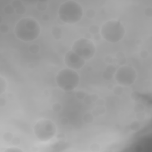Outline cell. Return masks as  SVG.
<instances>
[{"mask_svg":"<svg viewBox=\"0 0 152 152\" xmlns=\"http://www.w3.org/2000/svg\"><path fill=\"white\" fill-rule=\"evenodd\" d=\"M4 11L5 12V13L6 14L10 15L13 14L15 13V9L13 7V6L10 4H8V5H5V7L4 8Z\"/></svg>","mask_w":152,"mask_h":152,"instance_id":"cell-22","label":"cell"},{"mask_svg":"<svg viewBox=\"0 0 152 152\" xmlns=\"http://www.w3.org/2000/svg\"><path fill=\"white\" fill-rule=\"evenodd\" d=\"M26 11H27L25 5L23 4V5L20 6V7L16 8V9L15 10V13L18 15H23L25 14L26 13Z\"/></svg>","mask_w":152,"mask_h":152,"instance_id":"cell-26","label":"cell"},{"mask_svg":"<svg viewBox=\"0 0 152 152\" xmlns=\"http://www.w3.org/2000/svg\"><path fill=\"white\" fill-rule=\"evenodd\" d=\"M145 16L149 18H151L152 17V8L151 7H149L145 8L144 11Z\"/></svg>","mask_w":152,"mask_h":152,"instance_id":"cell-34","label":"cell"},{"mask_svg":"<svg viewBox=\"0 0 152 152\" xmlns=\"http://www.w3.org/2000/svg\"><path fill=\"white\" fill-rule=\"evenodd\" d=\"M113 87H114V86H113V84H109L108 85V89H110V90H113Z\"/></svg>","mask_w":152,"mask_h":152,"instance_id":"cell-47","label":"cell"},{"mask_svg":"<svg viewBox=\"0 0 152 152\" xmlns=\"http://www.w3.org/2000/svg\"><path fill=\"white\" fill-rule=\"evenodd\" d=\"M48 7V4L45 2H43V1H39L38 2L37 4H36V8L38 11H45L47 10V8Z\"/></svg>","mask_w":152,"mask_h":152,"instance_id":"cell-17","label":"cell"},{"mask_svg":"<svg viewBox=\"0 0 152 152\" xmlns=\"http://www.w3.org/2000/svg\"><path fill=\"white\" fill-rule=\"evenodd\" d=\"M86 61L82 58L76 54L71 50L68 51L64 57V63L67 68L74 70H78L84 67Z\"/></svg>","mask_w":152,"mask_h":152,"instance_id":"cell-8","label":"cell"},{"mask_svg":"<svg viewBox=\"0 0 152 152\" xmlns=\"http://www.w3.org/2000/svg\"><path fill=\"white\" fill-rule=\"evenodd\" d=\"M143 44V40L142 39H136V44L137 45L141 46V45H142Z\"/></svg>","mask_w":152,"mask_h":152,"instance_id":"cell-46","label":"cell"},{"mask_svg":"<svg viewBox=\"0 0 152 152\" xmlns=\"http://www.w3.org/2000/svg\"><path fill=\"white\" fill-rule=\"evenodd\" d=\"M145 118H146V115H145V113L144 112L136 113V118L137 119V121H143L145 119Z\"/></svg>","mask_w":152,"mask_h":152,"instance_id":"cell-27","label":"cell"},{"mask_svg":"<svg viewBox=\"0 0 152 152\" xmlns=\"http://www.w3.org/2000/svg\"><path fill=\"white\" fill-rule=\"evenodd\" d=\"M71 50L86 61L94 57L96 49L93 41L82 38L76 40L73 43Z\"/></svg>","mask_w":152,"mask_h":152,"instance_id":"cell-6","label":"cell"},{"mask_svg":"<svg viewBox=\"0 0 152 152\" xmlns=\"http://www.w3.org/2000/svg\"><path fill=\"white\" fill-rule=\"evenodd\" d=\"M141 127H142V125H141L140 121L137 120L132 121L130 125V129L133 132H137L139 131L141 129Z\"/></svg>","mask_w":152,"mask_h":152,"instance_id":"cell-14","label":"cell"},{"mask_svg":"<svg viewBox=\"0 0 152 152\" xmlns=\"http://www.w3.org/2000/svg\"><path fill=\"white\" fill-rule=\"evenodd\" d=\"M60 124L63 126H67L69 124V119L67 117H63L60 119Z\"/></svg>","mask_w":152,"mask_h":152,"instance_id":"cell-36","label":"cell"},{"mask_svg":"<svg viewBox=\"0 0 152 152\" xmlns=\"http://www.w3.org/2000/svg\"><path fill=\"white\" fill-rule=\"evenodd\" d=\"M66 136L63 133H60L57 135V138L58 139H60V140H63L64 138H65Z\"/></svg>","mask_w":152,"mask_h":152,"instance_id":"cell-44","label":"cell"},{"mask_svg":"<svg viewBox=\"0 0 152 152\" xmlns=\"http://www.w3.org/2000/svg\"><path fill=\"white\" fill-rule=\"evenodd\" d=\"M100 32V27L96 24L92 25L90 26L89 27V32L92 35H95L98 33H99Z\"/></svg>","mask_w":152,"mask_h":152,"instance_id":"cell-16","label":"cell"},{"mask_svg":"<svg viewBox=\"0 0 152 152\" xmlns=\"http://www.w3.org/2000/svg\"><path fill=\"white\" fill-rule=\"evenodd\" d=\"M90 150L93 152H98L100 150V145L98 143H93L90 145Z\"/></svg>","mask_w":152,"mask_h":152,"instance_id":"cell-24","label":"cell"},{"mask_svg":"<svg viewBox=\"0 0 152 152\" xmlns=\"http://www.w3.org/2000/svg\"><path fill=\"white\" fill-rule=\"evenodd\" d=\"M116 58L117 59L118 61L120 62V63H124L125 61V54L121 51L118 52L116 54Z\"/></svg>","mask_w":152,"mask_h":152,"instance_id":"cell-25","label":"cell"},{"mask_svg":"<svg viewBox=\"0 0 152 152\" xmlns=\"http://www.w3.org/2000/svg\"><path fill=\"white\" fill-rule=\"evenodd\" d=\"M20 142L21 140L20 138H19L18 137H14V138H13L11 143L13 145H14V146H17V145L20 144Z\"/></svg>","mask_w":152,"mask_h":152,"instance_id":"cell-33","label":"cell"},{"mask_svg":"<svg viewBox=\"0 0 152 152\" xmlns=\"http://www.w3.org/2000/svg\"><path fill=\"white\" fill-rule=\"evenodd\" d=\"M96 13L95 10L92 9V8H89L88 10L86 11V16L89 19H93L95 17Z\"/></svg>","mask_w":152,"mask_h":152,"instance_id":"cell-21","label":"cell"},{"mask_svg":"<svg viewBox=\"0 0 152 152\" xmlns=\"http://www.w3.org/2000/svg\"><path fill=\"white\" fill-rule=\"evenodd\" d=\"M14 138V136L11 132L7 131L5 132L3 135V139L6 143H11Z\"/></svg>","mask_w":152,"mask_h":152,"instance_id":"cell-18","label":"cell"},{"mask_svg":"<svg viewBox=\"0 0 152 152\" xmlns=\"http://www.w3.org/2000/svg\"><path fill=\"white\" fill-rule=\"evenodd\" d=\"M7 87V83L5 78L3 76L0 77V95H2L5 92Z\"/></svg>","mask_w":152,"mask_h":152,"instance_id":"cell-12","label":"cell"},{"mask_svg":"<svg viewBox=\"0 0 152 152\" xmlns=\"http://www.w3.org/2000/svg\"><path fill=\"white\" fill-rule=\"evenodd\" d=\"M14 34L19 40L25 42L35 40L40 35L41 27L38 21L32 17L20 19L14 27Z\"/></svg>","mask_w":152,"mask_h":152,"instance_id":"cell-1","label":"cell"},{"mask_svg":"<svg viewBox=\"0 0 152 152\" xmlns=\"http://www.w3.org/2000/svg\"><path fill=\"white\" fill-rule=\"evenodd\" d=\"M133 110L135 113H138L144 112L145 111V107L143 105V104H141V103H137L133 107Z\"/></svg>","mask_w":152,"mask_h":152,"instance_id":"cell-20","label":"cell"},{"mask_svg":"<svg viewBox=\"0 0 152 152\" xmlns=\"http://www.w3.org/2000/svg\"><path fill=\"white\" fill-rule=\"evenodd\" d=\"M42 20H44V21H49L50 19V16L49 14H44L42 15Z\"/></svg>","mask_w":152,"mask_h":152,"instance_id":"cell-43","label":"cell"},{"mask_svg":"<svg viewBox=\"0 0 152 152\" xmlns=\"http://www.w3.org/2000/svg\"><path fill=\"white\" fill-rule=\"evenodd\" d=\"M58 14L64 24L74 25L82 19L83 8L77 1L69 0L61 4Z\"/></svg>","mask_w":152,"mask_h":152,"instance_id":"cell-2","label":"cell"},{"mask_svg":"<svg viewBox=\"0 0 152 152\" xmlns=\"http://www.w3.org/2000/svg\"><path fill=\"white\" fill-rule=\"evenodd\" d=\"M55 80L61 89L65 92H71L78 86L80 77L76 70L65 68L58 72Z\"/></svg>","mask_w":152,"mask_h":152,"instance_id":"cell-4","label":"cell"},{"mask_svg":"<svg viewBox=\"0 0 152 152\" xmlns=\"http://www.w3.org/2000/svg\"><path fill=\"white\" fill-rule=\"evenodd\" d=\"M86 96V93L84 90H78L76 92V96L78 99L83 100Z\"/></svg>","mask_w":152,"mask_h":152,"instance_id":"cell-31","label":"cell"},{"mask_svg":"<svg viewBox=\"0 0 152 152\" xmlns=\"http://www.w3.org/2000/svg\"><path fill=\"white\" fill-rule=\"evenodd\" d=\"M105 61L107 64H111L113 62V58L111 55H107V56L105 57Z\"/></svg>","mask_w":152,"mask_h":152,"instance_id":"cell-39","label":"cell"},{"mask_svg":"<svg viewBox=\"0 0 152 152\" xmlns=\"http://www.w3.org/2000/svg\"><path fill=\"white\" fill-rule=\"evenodd\" d=\"M57 21H58V22L59 24H60V25H64V23L63 22V21H62V20L59 17H58Z\"/></svg>","mask_w":152,"mask_h":152,"instance_id":"cell-48","label":"cell"},{"mask_svg":"<svg viewBox=\"0 0 152 152\" xmlns=\"http://www.w3.org/2000/svg\"><path fill=\"white\" fill-rule=\"evenodd\" d=\"M40 50V46L39 45L36 44H31V45L29 46V52L33 55H36L39 53Z\"/></svg>","mask_w":152,"mask_h":152,"instance_id":"cell-15","label":"cell"},{"mask_svg":"<svg viewBox=\"0 0 152 152\" xmlns=\"http://www.w3.org/2000/svg\"><path fill=\"white\" fill-rule=\"evenodd\" d=\"M44 95H45V96H48L49 92L48 90H45L44 92Z\"/></svg>","mask_w":152,"mask_h":152,"instance_id":"cell-49","label":"cell"},{"mask_svg":"<svg viewBox=\"0 0 152 152\" xmlns=\"http://www.w3.org/2000/svg\"><path fill=\"white\" fill-rule=\"evenodd\" d=\"M131 98L132 100L134 101H137L140 98V95L137 92H132L131 94Z\"/></svg>","mask_w":152,"mask_h":152,"instance_id":"cell-35","label":"cell"},{"mask_svg":"<svg viewBox=\"0 0 152 152\" xmlns=\"http://www.w3.org/2000/svg\"><path fill=\"white\" fill-rule=\"evenodd\" d=\"M112 91H113V94H114L115 95L120 96L121 95H123V93L124 92L123 87L119 84H118L117 86H114V87H113Z\"/></svg>","mask_w":152,"mask_h":152,"instance_id":"cell-19","label":"cell"},{"mask_svg":"<svg viewBox=\"0 0 152 152\" xmlns=\"http://www.w3.org/2000/svg\"><path fill=\"white\" fill-rule=\"evenodd\" d=\"M7 104V100L3 97L0 98V107L1 108H3V107L5 106Z\"/></svg>","mask_w":152,"mask_h":152,"instance_id":"cell-40","label":"cell"},{"mask_svg":"<svg viewBox=\"0 0 152 152\" xmlns=\"http://www.w3.org/2000/svg\"><path fill=\"white\" fill-rule=\"evenodd\" d=\"M11 5L13 6V7L16 10V8H17L19 7H20V6L23 5V3L21 0H13V1L11 2Z\"/></svg>","mask_w":152,"mask_h":152,"instance_id":"cell-30","label":"cell"},{"mask_svg":"<svg viewBox=\"0 0 152 152\" xmlns=\"http://www.w3.org/2000/svg\"><path fill=\"white\" fill-rule=\"evenodd\" d=\"M117 69L114 65L110 64V65L107 66L105 71L102 73V77L104 78V80L106 81L112 80L117 71Z\"/></svg>","mask_w":152,"mask_h":152,"instance_id":"cell-9","label":"cell"},{"mask_svg":"<svg viewBox=\"0 0 152 152\" xmlns=\"http://www.w3.org/2000/svg\"><path fill=\"white\" fill-rule=\"evenodd\" d=\"M9 26L7 24H1L0 25V32L3 34H6L9 32Z\"/></svg>","mask_w":152,"mask_h":152,"instance_id":"cell-29","label":"cell"},{"mask_svg":"<svg viewBox=\"0 0 152 152\" xmlns=\"http://www.w3.org/2000/svg\"><path fill=\"white\" fill-rule=\"evenodd\" d=\"M126 31L121 21L117 20H110L102 25L100 33L102 38L106 42L114 44L123 39Z\"/></svg>","mask_w":152,"mask_h":152,"instance_id":"cell-3","label":"cell"},{"mask_svg":"<svg viewBox=\"0 0 152 152\" xmlns=\"http://www.w3.org/2000/svg\"><path fill=\"white\" fill-rule=\"evenodd\" d=\"M90 98H91V99L92 100V102H96V100L98 99V98H99V96L97 95V94H95V93H93V94H91V95H90Z\"/></svg>","mask_w":152,"mask_h":152,"instance_id":"cell-41","label":"cell"},{"mask_svg":"<svg viewBox=\"0 0 152 152\" xmlns=\"http://www.w3.org/2000/svg\"><path fill=\"white\" fill-rule=\"evenodd\" d=\"M84 38H86V39H90V40L91 38H92V35L88 32H87V33H86L84 34Z\"/></svg>","mask_w":152,"mask_h":152,"instance_id":"cell-45","label":"cell"},{"mask_svg":"<svg viewBox=\"0 0 152 152\" xmlns=\"http://www.w3.org/2000/svg\"><path fill=\"white\" fill-rule=\"evenodd\" d=\"M94 118H95V117L92 114V113L89 112L86 113L83 117V120L84 121V123L87 124H92L93 123L94 121Z\"/></svg>","mask_w":152,"mask_h":152,"instance_id":"cell-13","label":"cell"},{"mask_svg":"<svg viewBox=\"0 0 152 152\" xmlns=\"http://www.w3.org/2000/svg\"><path fill=\"white\" fill-rule=\"evenodd\" d=\"M33 132L36 137L42 142L50 141L57 133V127L50 119H42L38 121L33 126Z\"/></svg>","mask_w":152,"mask_h":152,"instance_id":"cell-5","label":"cell"},{"mask_svg":"<svg viewBox=\"0 0 152 152\" xmlns=\"http://www.w3.org/2000/svg\"><path fill=\"white\" fill-rule=\"evenodd\" d=\"M4 151L5 152H23V150L20 148H19V147H17V146H14V147H7V149H5Z\"/></svg>","mask_w":152,"mask_h":152,"instance_id":"cell-28","label":"cell"},{"mask_svg":"<svg viewBox=\"0 0 152 152\" xmlns=\"http://www.w3.org/2000/svg\"><path fill=\"white\" fill-rule=\"evenodd\" d=\"M83 100H84V102L86 105H90L93 103L92 102V100L91 99L90 95H86V96H85V98L83 99Z\"/></svg>","mask_w":152,"mask_h":152,"instance_id":"cell-37","label":"cell"},{"mask_svg":"<svg viewBox=\"0 0 152 152\" xmlns=\"http://www.w3.org/2000/svg\"><path fill=\"white\" fill-rule=\"evenodd\" d=\"M63 106L59 102H55L52 106V110L55 112H59L62 110Z\"/></svg>","mask_w":152,"mask_h":152,"instance_id":"cell-23","label":"cell"},{"mask_svg":"<svg viewBox=\"0 0 152 152\" xmlns=\"http://www.w3.org/2000/svg\"><path fill=\"white\" fill-rule=\"evenodd\" d=\"M62 29L59 26H54L51 29V35L55 40H59L62 39L63 33H62Z\"/></svg>","mask_w":152,"mask_h":152,"instance_id":"cell-10","label":"cell"},{"mask_svg":"<svg viewBox=\"0 0 152 152\" xmlns=\"http://www.w3.org/2000/svg\"><path fill=\"white\" fill-rule=\"evenodd\" d=\"M102 38L101 35H100V33H98L96 34V35H93V39L94 40H95V41H100L101 39Z\"/></svg>","mask_w":152,"mask_h":152,"instance_id":"cell-42","label":"cell"},{"mask_svg":"<svg viewBox=\"0 0 152 152\" xmlns=\"http://www.w3.org/2000/svg\"><path fill=\"white\" fill-rule=\"evenodd\" d=\"M114 76L118 84L123 87H129L136 82L137 73L133 67L123 65L117 70Z\"/></svg>","mask_w":152,"mask_h":152,"instance_id":"cell-7","label":"cell"},{"mask_svg":"<svg viewBox=\"0 0 152 152\" xmlns=\"http://www.w3.org/2000/svg\"><path fill=\"white\" fill-rule=\"evenodd\" d=\"M106 112V108L104 106H97L92 111V114L94 117H98L100 115H104Z\"/></svg>","mask_w":152,"mask_h":152,"instance_id":"cell-11","label":"cell"},{"mask_svg":"<svg viewBox=\"0 0 152 152\" xmlns=\"http://www.w3.org/2000/svg\"><path fill=\"white\" fill-rule=\"evenodd\" d=\"M140 56L142 59H146L149 56V51L146 50H143L140 51Z\"/></svg>","mask_w":152,"mask_h":152,"instance_id":"cell-32","label":"cell"},{"mask_svg":"<svg viewBox=\"0 0 152 152\" xmlns=\"http://www.w3.org/2000/svg\"><path fill=\"white\" fill-rule=\"evenodd\" d=\"M95 103L97 105V106H104L105 104V100L104 99H102V98H99Z\"/></svg>","mask_w":152,"mask_h":152,"instance_id":"cell-38","label":"cell"}]
</instances>
